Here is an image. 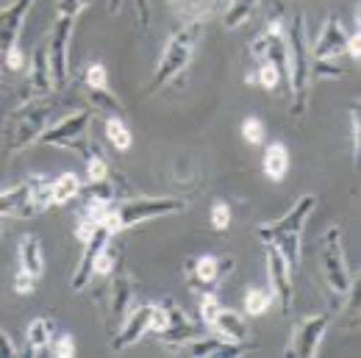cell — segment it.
Masks as SVG:
<instances>
[{"label": "cell", "mask_w": 361, "mask_h": 358, "mask_svg": "<svg viewBox=\"0 0 361 358\" xmlns=\"http://www.w3.org/2000/svg\"><path fill=\"white\" fill-rule=\"evenodd\" d=\"M253 81L262 84V90L272 92L278 87V81H283V75H281V70L272 64L270 58H262L259 67H256V73H253Z\"/></svg>", "instance_id": "32"}, {"label": "cell", "mask_w": 361, "mask_h": 358, "mask_svg": "<svg viewBox=\"0 0 361 358\" xmlns=\"http://www.w3.org/2000/svg\"><path fill=\"white\" fill-rule=\"evenodd\" d=\"M87 97H90V106L92 111H103L109 117H123V103L117 94H111V90H92L87 87Z\"/></svg>", "instance_id": "27"}, {"label": "cell", "mask_w": 361, "mask_h": 358, "mask_svg": "<svg viewBox=\"0 0 361 358\" xmlns=\"http://www.w3.org/2000/svg\"><path fill=\"white\" fill-rule=\"evenodd\" d=\"M120 8H123V0H106V11L109 14H117Z\"/></svg>", "instance_id": "44"}, {"label": "cell", "mask_w": 361, "mask_h": 358, "mask_svg": "<svg viewBox=\"0 0 361 358\" xmlns=\"http://www.w3.org/2000/svg\"><path fill=\"white\" fill-rule=\"evenodd\" d=\"M134 6H136V20H139V25L147 28V25H150V3H147V0H134Z\"/></svg>", "instance_id": "41"}, {"label": "cell", "mask_w": 361, "mask_h": 358, "mask_svg": "<svg viewBox=\"0 0 361 358\" xmlns=\"http://www.w3.org/2000/svg\"><path fill=\"white\" fill-rule=\"evenodd\" d=\"M186 356H195V358H214V356H242L250 350L247 342H231V339H223V336H195L183 345Z\"/></svg>", "instance_id": "20"}, {"label": "cell", "mask_w": 361, "mask_h": 358, "mask_svg": "<svg viewBox=\"0 0 361 358\" xmlns=\"http://www.w3.org/2000/svg\"><path fill=\"white\" fill-rule=\"evenodd\" d=\"M20 350H17V345L8 339V333L6 331H0V356H17Z\"/></svg>", "instance_id": "43"}, {"label": "cell", "mask_w": 361, "mask_h": 358, "mask_svg": "<svg viewBox=\"0 0 361 358\" xmlns=\"http://www.w3.org/2000/svg\"><path fill=\"white\" fill-rule=\"evenodd\" d=\"M111 239H114V233H111L106 225H97L94 233L84 242V253H81L78 267H75L73 278H70V289H73V292H84V289L90 286L92 275H94V259L100 256V250H103Z\"/></svg>", "instance_id": "15"}, {"label": "cell", "mask_w": 361, "mask_h": 358, "mask_svg": "<svg viewBox=\"0 0 361 358\" xmlns=\"http://www.w3.org/2000/svg\"><path fill=\"white\" fill-rule=\"evenodd\" d=\"M319 267L325 275V283L331 289V295L336 297H348L353 292V272L345 261V247H342V228L334 225L322 233L319 242Z\"/></svg>", "instance_id": "6"}, {"label": "cell", "mask_w": 361, "mask_h": 358, "mask_svg": "<svg viewBox=\"0 0 361 358\" xmlns=\"http://www.w3.org/2000/svg\"><path fill=\"white\" fill-rule=\"evenodd\" d=\"M197 309H200V322H203L206 328H212L214 319H217V314H220V309H223V303H220L217 292H200Z\"/></svg>", "instance_id": "31"}, {"label": "cell", "mask_w": 361, "mask_h": 358, "mask_svg": "<svg viewBox=\"0 0 361 358\" xmlns=\"http://www.w3.org/2000/svg\"><path fill=\"white\" fill-rule=\"evenodd\" d=\"M264 134H267V128H264L262 117H245L242 120V136H245L247 144H262Z\"/></svg>", "instance_id": "34"}, {"label": "cell", "mask_w": 361, "mask_h": 358, "mask_svg": "<svg viewBox=\"0 0 361 358\" xmlns=\"http://www.w3.org/2000/svg\"><path fill=\"white\" fill-rule=\"evenodd\" d=\"M212 228L214 230H228L231 228V206L226 200H217L212 206Z\"/></svg>", "instance_id": "38"}, {"label": "cell", "mask_w": 361, "mask_h": 358, "mask_svg": "<svg viewBox=\"0 0 361 358\" xmlns=\"http://www.w3.org/2000/svg\"><path fill=\"white\" fill-rule=\"evenodd\" d=\"M331 325V314H312V316H303L292 333V342L286 345V356H317L322 339H325V331Z\"/></svg>", "instance_id": "12"}, {"label": "cell", "mask_w": 361, "mask_h": 358, "mask_svg": "<svg viewBox=\"0 0 361 358\" xmlns=\"http://www.w3.org/2000/svg\"><path fill=\"white\" fill-rule=\"evenodd\" d=\"M53 87V73H50V61H47V47L39 45L31 56L28 64V92L23 100H34V97H47Z\"/></svg>", "instance_id": "21"}, {"label": "cell", "mask_w": 361, "mask_h": 358, "mask_svg": "<svg viewBox=\"0 0 361 358\" xmlns=\"http://www.w3.org/2000/svg\"><path fill=\"white\" fill-rule=\"evenodd\" d=\"M200 34H203V20H189L186 25H180L178 31L170 37V42L164 45V53H161V58L156 64V73H153L147 90L156 92L178 78L180 73L189 67V61H192V53H195Z\"/></svg>", "instance_id": "3"}, {"label": "cell", "mask_w": 361, "mask_h": 358, "mask_svg": "<svg viewBox=\"0 0 361 358\" xmlns=\"http://www.w3.org/2000/svg\"><path fill=\"white\" fill-rule=\"evenodd\" d=\"M84 192V183L75 173H64L53 180V206H67Z\"/></svg>", "instance_id": "26"}, {"label": "cell", "mask_w": 361, "mask_h": 358, "mask_svg": "<svg viewBox=\"0 0 361 358\" xmlns=\"http://www.w3.org/2000/svg\"><path fill=\"white\" fill-rule=\"evenodd\" d=\"M53 339V319L50 316H37L31 319L28 331H25V356H39L50 347Z\"/></svg>", "instance_id": "23"}, {"label": "cell", "mask_w": 361, "mask_h": 358, "mask_svg": "<svg viewBox=\"0 0 361 358\" xmlns=\"http://www.w3.org/2000/svg\"><path fill=\"white\" fill-rule=\"evenodd\" d=\"M73 31H75V17H61L53 23L50 39H47V61H50V73H53V87L64 90L70 81V42H73Z\"/></svg>", "instance_id": "9"}, {"label": "cell", "mask_w": 361, "mask_h": 358, "mask_svg": "<svg viewBox=\"0 0 361 358\" xmlns=\"http://www.w3.org/2000/svg\"><path fill=\"white\" fill-rule=\"evenodd\" d=\"M37 0H11V6H6L0 11V58L20 47V34H23V25H25V17L28 11L34 8Z\"/></svg>", "instance_id": "17"}, {"label": "cell", "mask_w": 361, "mask_h": 358, "mask_svg": "<svg viewBox=\"0 0 361 358\" xmlns=\"http://www.w3.org/2000/svg\"><path fill=\"white\" fill-rule=\"evenodd\" d=\"M150 316H153V306H150V303L131 309L128 316L120 322V328L111 333V342H109L111 353H123V350H128V347L136 345L145 333H150Z\"/></svg>", "instance_id": "16"}, {"label": "cell", "mask_w": 361, "mask_h": 358, "mask_svg": "<svg viewBox=\"0 0 361 358\" xmlns=\"http://www.w3.org/2000/svg\"><path fill=\"white\" fill-rule=\"evenodd\" d=\"M189 203L183 197H131V200L117 203V217H120L123 228H131V225L147 223L156 217L178 214Z\"/></svg>", "instance_id": "8"}, {"label": "cell", "mask_w": 361, "mask_h": 358, "mask_svg": "<svg viewBox=\"0 0 361 358\" xmlns=\"http://www.w3.org/2000/svg\"><path fill=\"white\" fill-rule=\"evenodd\" d=\"M53 206V180L28 178L0 192V220L3 217H37Z\"/></svg>", "instance_id": "5"}, {"label": "cell", "mask_w": 361, "mask_h": 358, "mask_svg": "<svg viewBox=\"0 0 361 358\" xmlns=\"http://www.w3.org/2000/svg\"><path fill=\"white\" fill-rule=\"evenodd\" d=\"M109 175H111L109 161L100 153H92L90 159H87V183H100V180H106Z\"/></svg>", "instance_id": "33"}, {"label": "cell", "mask_w": 361, "mask_h": 358, "mask_svg": "<svg viewBox=\"0 0 361 358\" xmlns=\"http://www.w3.org/2000/svg\"><path fill=\"white\" fill-rule=\"evenodd\" d=\"M90 125H92V111H75L64 120H59L56 125L45 128V134L39 136L42 144H53V147H64L78 153L84 161L90 159L92 153V139H90Z\"/></svg>", "instance_id": "7"}, {"label": "cell", "mask_w": 361, "mask_h": 358, "mask_svg": "<svg viewBox=\"0 0 361 358\" xmlns=\"http://www.w3.org/2000/svg\"><path fill=\"white\" fill-rule=\"evenodd\" d=\"M212 331H217L223 339L231 342H247V333H250V322L242 316L239 311H231V309H220Z\"/></svg>", "instance_id": "22"}, {"label": "cell", "mask_w": 361, "mask_h": 358, "mask_svg": "<svg viewBox=\"0 0 361 358\" xmlns=\"http://www.w3.org/2000/svg\"><path fill=\"white\" fill-rule=\"evenodd\" d=\"M361 123H359V106L350 109V139H353V159L359 161V142H361Z\"/></svg>", "instance_id": "40"}, {"label": "cell", "mask_w": 361, "mask_h": 358, "mask_svg": "<svg viewBox=\"0 0 361 358\" xmlns=\"http://www.w3.org/2000/svg\"><path fill=\"white\" fill-rule=\"evenodd\" d=\"M161 306H164V311H167V325L161 328V333H156V339H159L161 345H167V347H183L189 339L200 336V325L183 311L173 297H164Z\"/></svg>", "instance_id": "14"}, {"label": "cell", "mask_w": 361, "mask_h": 358, "mask_svg": "<svg viewBox=\"0 0 361 358\" xmlns=\"http://www.w3.org/2000/svg\"><path fill=\"white\" fill-rule=\"evenodd\" d=\"M120 256H123V250H120V245H114V239L100 250V256L94 259V275H103V278H111L117 267H120Z\"/></svg>", "instance_id": "29"}, {"label": "cell", "mask_w": 361, "mask_h": 358, "mask_svg": "<svg viewBox=\"0 0 361 358\" xmlns=\"http://www.w3.org/2000/svg\"><path fill=\"white\" fill-rule=\"evenodd\" d=\"M342 53H348V31L339 23V17H328L319 28L314 47H312V58L314 61H336Z\"/></svg>", "instance_id": "18"}, {"label": "cell", "mask_w": 361, "mask_h": 358, "mask_svg": "<svg viewBox=\"0 0 361 358\" xmlns=\"http://www.w3.org/2000/svg\"><path fill=\"white\" fill-rule=\"evenodd\" d=\"M286 42V84H289V111L292 117H306L309 111V90H312V53L306 39V20L295 14L283 31Z\"/></svg>", "instance_id": "1"}, {"label": "cell", "mask_w": 361, "mask_h": 358, "mask_svg": "<svg viewBox=\"0 0 361 358\" xmlns=\"http://www.w3.org/2000/svg\"><path fill=\"white\" fill-rule=\"evenodd\" d=\"M267 250V267H270V280H272V295L278 297L283 314L289 316V309H292V275L295 269L289 267V261L281 256V250L275 245H264Z\"/></svg>", "instance_id": "19"}, {"label": "cell", "mask_w": 361, "mask_h": 358, "mask_svg": "<svg viewBox=\"0 0 361 358\" xmlns=\"http://www.w3.org/2000/svg\"><path fill=\"white\" fill-rule=\"evenodd\" d=\"M359 42H361V34H359V25H356V31H353V34H348V56H350V58H356V61L361 58Z\"/></svg>", "instance_id": "42"}, {"label": "cell", "mask_w": 361, "mask_h": 358, "mask_svg": "<svg viewBox=\"0 0 361 358\" xmlns=\"http://www.w3.org/2000/svg\"><path fill=\"white\" fill-rule=\"evenodd\" d=\"M47 350L56 358H73L75 356V339L70 333H59V336L50 339V347Z\"/></svg>", "instance_id": "35"}, {"label": "cell", "mask_w": 361, "mask_h": 358, "mask_svg": "<svg viewBox=\"0 0 361 358\" xmlns=\"http://www.w3.org/2000/svg\"><path fill=\"white\" fill-rule=\"evenodd\" d=\"M256 6H259V0H228V8L226 14H223V28L226 31H236L239 25H245L253 17Z\"/></svg>", "instance_id": "25"}, {"label": "cell", "mask_w": 361, "mask_h": 358, "mask_svg": "<svg viewBox=\"0 0 361 358\" xmlns=\"http://www.w3.org/2000/svg\"><path fill=\"white\" fill-rule=\"evenodd\" d=\"M262 170L270 180H283V175L289 173V150L283 142H270L267 150H264V159H262Z\"/></svg>", "instance_id": "24"}, {"label": "cell", "mask_w": 361, "mask_h": 358, "mask_svg": "<svg viewBox=\"0 0 361 358\" xmlns=\"http://www.w3.org/2000/svg\"><path fill=\"white\" fill-rule=\"evenodd\" d=\"M45 275V253L37 233H25L20 239V269L14 275V292L17 295H34L39 278Z\"/></svg>", "instance_id": "11"}, {"label": "cell", "mask_w": 361, "mask_h": 358, "mask_svg": "<svg viewBox=\"0 0 361 358\" xmlns=\"http://www.w3.org/2000/svg\"><path fill=\"white\" fill-rule=\"evenodd\" d=\"M134 278L126 269L117 267V272L111 275V286H109V306H106V331L114 333L120 328V322L128 316L131 303H134Z\"/></svg>", "instance_id": "13"}, {"label": "cell", "mask_w": 361, "mask_h": 358, "mask_svg": "<svg viewBox=\"0 0 361 358\" xmlns=\"http://www.w3.org/2000/svg\"><path fill=\"white\" fill-rule=\"evenodd\" d=\"M348 70L336 67L334 61H314L312 58V78H345Z\"/></svg>", "instance_id": "37"}, {"label": "cell", "mask_w": 361, "mask_h": 358, "mask_svg": "<svg viewBox=\"0 0 361 358\" xmlns=\"http://www.w3.org/2000/svg\"><path fill=\"white\" fill-rule=\"evenodd\" d=\"M314 206L317 195H303L281 220L256 228V236L264 245H275L292 269L300 267V259H303V230H306V223H309Z\"/></svg>", "instance_id": "2"}, {"label": "cell", "mask_w": 361, "mask_h": 358, "mask_svg": "<svg viewBox=\"0 0 361 358\" xmlns=\"http://www.w3.org/2000/svg\"><path fill=\"white\" fill-rule=\"evenodd\" d=\"M233 264H236L233 256H226V259L212 256V253H206V256H189L183 261V278H186L189 289L214 292V286L233 269Z\"/></svg>", "instance_id": "10"}, {"label": "cell", "mask_w": 361, "mask_h": 358, "mask_svg": "<svg viewBox=\"0 0 361 358\" xmlns=\"http://www.w3.org/2000/svg\"><path fill=\"white\" fill-rule=\"evenodd\" d=\"M84 78H87V87H92V90H106L109 87V73H106V64H100V61L87 64Z\"/></svg>", "instance_id": "36"}, {"label": "cell", "mask_w": 361, "mask_h": 358, "mask_svg": "<svg viewBox=\"0 0 361 358\" xmlns=\"http://www.w3.org/2000/svg\"><path fill=\"white\" fill-rule=\"evenodd\" d=\"M53 106L47 97H34V100H23V106L11 114L8 125H6V153H17L31 147L34 142H39V136L45 134L47 117H50Z\"/></svg>", "instance_id": "4"}, {"label": "cell", "mask_w": 361, "mask_h": 358, "mask_svg": "<svg viewBox=\"0 0 361 358\" xmlns=\"http://www.w3.org/2000/svg\"><path fill=\"white\" fill-rule=\"evenodd\" d=\"M92 0H59V14L61 17H78Z\"/></svg>", "instance_id": "39"}, {"label": "cell", "mask_w": 361, "mask_h": 358, "mask_svg": "<svg viewBox=\"0 0 361 358\" xmlns=\"http://www.w3.org/2000/svg\"><path fill=\"white\" fill-rule=\"evenodd\" d=\"M106 139L111 142L114 150L126 153V150L131 147V142H134V134L128 131V125H126L123 117H109V120H106Z\"/></svg>", "instance_id": "28"}, {"label": "cell", "mask_w": 361, "mask_h": 358, "mask_svg": "<svg viewBox=\"0 0 361 358\" xmlns=\"http://www.w3.org/2000/svg\"><path fill=\"white\" fill-rule=\"evenodd\" d=\"M0 236H3V220H0Z\"/></svg>", "instance_id": "45"}, {"label": "cell", "mask_w": 361, "mask_h": 358, "mask_svg": "<svg viewBox=\"0 0 361 358\" xmlns=\"http://www.w3.org/2000/svg\"><path fill=\"white\" fill-rule=\"evenodd\" d=\"M272 292H264V289H247L245 292V311L247 316H262L267 314V309L272 306Z\"/></svg>", "instance_id": "30"}]
</instances>
